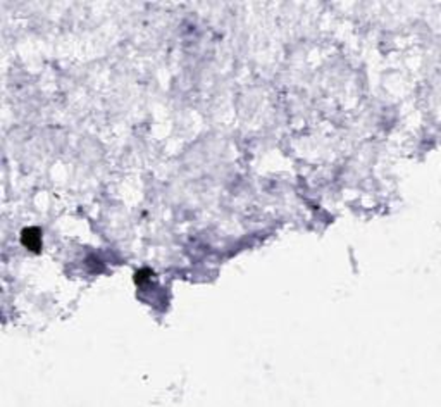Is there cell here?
<instances>
[{"instance_id":"obj_1","label":"cell","mask_w":441,"mask_h":407,"mask_svg":"<svg viewBox=\"0 0 441 407\" xmlns=\"http://www.w3.org/2000/svg\"><path fill=\"white\" fill-rule=\"evenodd\" d=\"M21 241L31 252H40L42 250V233L38 228H24L21 233Z\"/></svg>"},{"instance_id":"obj_2","label":"cell","mask_w":441,"mask_h":407,"mask_svg":"<svg viewBox=\"0 0 441 407\" xmlns=\"http://www.w3.org/2000/svg\"><path fill=\"white\" fill-rule=\"evenodd\" d=\"M150 276H152L150 269H140V271H136V275H135V281L138 283V285H143L145 279H148Z\"/></svg>"}]
</instances>
